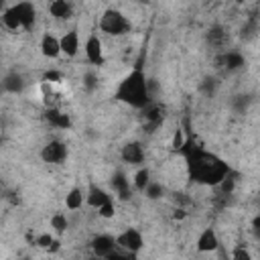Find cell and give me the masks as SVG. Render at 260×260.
Returning a JSON list of instances; mask_svg holds the SVG:
<instances>
[{"label": "cell", "instance_id": "40", "mask_svg": "<svg viewBox=\"0 0 260 260\" xmlns=\"http://www.w3.org/2000/svg\"><path fill=\"white\" fill-rule=\"evenodd\" d=\"M130 260H136V258H134V256H130Z\"/></svg>", "mask_w": 260, "mask_h": 260}, {"label": "cell", "instance_id": "35", "mask_svg": "<svg viewBox=\"0 0 260 260\" xmlns=\"http://www.w3.org/2000/svg\"><path fill=\"white\" fill-rule=\"evenodd\" d=\"M252 232H254V236L260 240V215H256V217L252 219Z\"/></svg>", "mask_w": 260, "mask_h": 260}, {"label": "cell", "instance_id": "19", "mask_svg": "<svg viewBox=\"0 0 260 260\" xmlns=\"http://www.w3.org/2000/svg\"><path fill=\"white\" fill-rule=\"evenodd\" d=\"M2 87L10 93H20L24 89V77L16 71H10L8 75H4V81H2Z\"/></svg>", "mask_w": 260, "mask_h": 260}, {"label": "cell", "instance_id": "30", "mask_svg": "<svg viewBox=\"0 0 260 260\" xmlns=\"http://www.w3.org/2000/svg\"><path fill=\"white\" fill-rule=\"evenodd\" d=\"M98 213H100L102 217H114V213H116V211H114V201L110 199L108 203H104V205L98 209Z\"/></svg>", "mask_w": 260, "mask_h": 260}, {"label": "cell", "instance_id": "12", "mask_svg": "<svg viewBox=\"0 0 260 260\" xmlns=\"http://www.w3.org/2000/svg\"><path fill=\"white\" fill-rule=\"evenodd\" d=\"M112 187H114V191L118 193V197H120L122 201H128V199L132 197V193H130V181H128V177H126L122 171H116V173H114V177H112Z\"/></svg>", "mask_w": 260, "mask_h": 260}, {"label": "cell", "instance_id": "33", "mask_svg": "<svg viewBox=\"0 0 260 260\" xmlns=\"http://www.w3.org/2000/svg\"><path fill=\"white\" fill-rule=\"evenodd\" d=\"M248 102H250V98H248V95H236V100H234V104H236V108H238L240 112L248 106Z\"/></svg>", "mask_w": 260, "mask_h": 260}, {"label": "cell", "instance_id": "3", "mask_svg": "<svg viewBox=\"0 0 260 260\" xmlns=\"http://www.w3.org/2000/svg\"><path fill=\"white\" fill-rule=\"evenodd\" d=\"M100 28L108 35H124L130 30V22L128 18L120 12V10H114V8H108L104 14H102V20H100Z\"/></svg>", "mask_w": 260, "mask_h": 260}, {"label": "cell", "instance_id": "6", "mask_svg": "<svg viewBox=\"0 0 260 260\" xmlns=\"http://www.w3.org/2000/svg\"><path fill=\"white\" fill-rule=\"evenodd\" d=\"M41 158H43L45 162L59 165V162H63V160L67 158V146H65L63 142H59V140H51V142H47V144L43 146Z\"/></svg>", "mask_w": 260, "mask_h": 260}, {"label": "cell", "instance_id": "36", "mask_svg": "<svg viewBox=\"0 0 260 260\" xmlns=\"http://www.w3.org/2000/svg\"><path fill=\"white\" fill-rule=\"evenodd\" d=\"M104 260H130V256H124V254H120V252L114 250V252H112L110 256H106Z\"/></svg>", "mask_w": 260, "mask_h": 260}, {"label": "cell", "instance_id": "1", "mask_svg": "<svg viewBox=\"0 0 260 260\" xmlns=\"http://www.w3.org/2000/svg\"><path fill=\"white\" fill-rule=\"evenodd\" d=\"M179 154L185 156L187 169H189V177L193 181H197V183H203V185H219L230 175L228 162H223L221 158H217L211 152H205L193 140H187Z\"/></svg>", "mask_w": 260, "mask_h": 260}, {"label": "cell", "instance_id": "23", "mask_svg": "<svg viewBox=\"0 0 260 260\" xmlns=\"http://www.w3.org/2000/svg\"><path fill=\"white\" fill-rule=\"evenodd\" d=\"M148 183H150V171H148V169H140V171L134 175V187H136L138 191H144V189L148 187Z\"/></svg>", "mask_w": 260, "mask_h": 260}, {"label": "cell", "instance_id": "11", "mask_svg": "<svg viewBox=\"0 0 260 260\" xmlns=\"http://www.w3.org/2000/svg\"><path fill=\"white\" fill-rule=\"evenodd\" d=\"M14 10H16V14H18V18H20L22 28H24V30L32 28L35 18H37V10H35V6H32L30 2H18V4H14Z\"/></svg>", "mask_w": 260, "mask_h": 260}, {"label": "cell", "instance_id": "20", "mask_svg": "<svg viewBox=\"0 0 260 260\" xmlns=\"http://www.w3.org/2000/svg\"><path fill=\"white\" fill-rule=\"evenodd\" d=\"M225 41H228V35H225V30H223L221 24H213V26L207 30V43H209L211 47L219 49V47L225 45Z\"/></svg>", "mask_w": 260, "mask_h": 260}, {"label": "cell", "instance_id": "21", "mask_svg": "<svg viewBox=\"0 0 260 260\" xmlns=\"http://www.w3.org/2000/svg\"><path fill=\"white\" fill-rule=\"evenodd\" d=\"M2 24H4L8 30H18V28H22L20 18H18L14 6H10V8H6V10L2 12Z\"/></svg>", "mask_w": 260, "mask_h": 260}, {"label": "cell", "instance_id": "14", "mask_svg": "<svg viewBox=\"0 0 260 260\" xmlns=\"http://www.w3.org/2000/svg\"><path fill=\"white\" fill-rule=\"evenodd\" d=\"M110 201V195L102 189V187H98V185H89V191H87V195H85V203L89 205V207H95V209H100L104 203H108Z\"/></svg>", "mask_w": 260, "mask_h": 260}, {"label": "cell", "instance_id": "9", "mask_svg": "<svg viewBox=\"0 0 260 260\" xmlns=\"http://www.w3.org/2000/svg\"><path fill=\"white\" fill-rule=\"evenodd\" d=\"M122 160L128 162V165H140L144 160V148L140 142H128L122 146V152H120Z\"/></svg>", "mask_w": 260, "mask_h": 260}, {"label": "cell", "instance_id": "15", "mask_svg": "<svg viewBox=\"0 0 260 260\" xmlns=\"http://www.w3.org/2000/svg\"><path fill=\"white\" fill-rule=\"evenodd\" d=\"M41 53L45 57H51V59L59 57L61 55V41L57 37H53V35H45L41 39Z\"/></svg>", "mask_w": 260, "mask_h": 260}, {"label": "cell", "instance_id": "2", "mask_svg": "<svg viewBox=\"0 0 260 260\" xmlns=\"http://www.w3.org/2000/svg\"><path fill=\"white\" fill-rule=\"evenodd\" d=\"M116 100L132 106V108H146L150 104V98H148V81H146V75L142 73L140 67H136L134 71H130L118 85L116 89Z\"/></svg>", "mask_w": 260, "mask_h": 260}, {"label": "cell", "instance_id": "28", "mask_svg": "<svg viewBox=\"0 0 260 260\" xmlns=\"http://www.w3.org/2000/svg\"><path fill=\"white\" fill-rule=\"evenodd\" d=\"M217 187L221 189V193H223V195H232V193H234V187H236V179L232 177V173H230V175H228V177H225Z\"/></svg>", "mask_w": 260, "mask_h": 260}, {"label": "cell", "instance_id": "25", "mask_svg": "<svg viewBox=\"0 0 260 260\" xmlns=\"http://www.w3.org/2000/svg\"><path fill=\"white\" fill-rule=\"evenodd\" d=\"M256 30H258V18L252 16V18H248V22L242 26V39H252V37L256 35Z\"/></svg>", "mask_w": 260, "mask_h": 260}, {"label": "cell", "instance_id": "16", "mask_svg": "<svg viewBox=\"0 0 260 260\" xmlns=\"http://www.w3.org/2000/svg\"><path fill=\"white\" fill-rule=\"evenodd\" d=\"M49 12H51V16H55L59 20H67L73 12V4L67 0H55L49 4Z\"/></svg>", "mask_w": 260, "mask_h": 260}, {"label": "cell", "instance_id": "18", "mask_svg": "<svg viewBox=\"0 0 260 260\" xmlns=\"http://www.w3.org/2000/svg\"><path fill=\"white\" fill-rule=\"evenodd\" d=\"M219 63H221L228 71H236V69H242V67L246 65V59H244L238 51H228V53L221 55Z\"/></svg>", "mask_w": 260, "mask_h": 260}, {"label": "cell", "instance_id": "13", "mask_svg": "<svg viewBox=\"0 0 260 260\" xmlns=\"http://www.w3.org/2000/svg\"><path fill=\"white\" fill-rule=\"evenodd\" d=\"M59 41H61V53H65L67 57H75V55H77V49H79V37H77V30H75V28L67 30Z\"/></svg>", "mask_w": 260, "mask_h": 260}, {"label": "cell", "instance_id": "37", "mask_svg": "<svg viewBox=\"0 0 260 260\" xmlns=\"http://www.w3.org/2000/svg\"><path fill=\"white\" fill-rule=\"evenodd\" d=\"M45 79H47V81H59V79H61V73H57V71H47V73H45Z\"/></svg>", "mask_w": 260, "mask_h": 260}, {"label": "cell", "instance_id": "8", "mask_svg": "<svg viewBox=\"0 0 260 260\" xmlns=\"http://www.w3.org/2000/svg\"><path fill=\"white\" fill-rule=\"evenodd\" d=\"M85 55L87 61L93 65H104V51H102V41L98 39V35H89L87 43H85Z\"/></svg>", "mask_w": 260, "mask_h": 260}, {"label": "cell", "instance_id": "5", "mask_svg": "<svg viewBox=\"0 0 260 260\" xmlns=\"http://www.w3.org/2000/svg\"><path fill=\"white\" fill-rule=\"evenodd\" d=\"M116 244H118L122 250H126L128 254H136V252L142 248L144 240H142V234H140L138 230L130 228V230L122 232V234L116 238Z\"/></svg>", "mask_w": 260, "mask_h": 260}, {"label": "cell", "instance_id": "27", "mask_svg": "<svg viewBox=\"0 0 260 260\" xmlns=\"http://www.w3.org/2000/svg\"><path fill=\"white\" fill-rule=\"evenodd\" d=\"M185 142H187V138H185L183 130H181V128H177V130H175V134H173V142H171L173 150H175V152H181V148L185 146Z\"/></svg>", "mask_w": 260, "mask_h": 260}, {"label": "cell", "instance_id": "39", "mask_svg": "<svg viewBox=\"0 0 260 260\" xmlns=\"http://www.w3.org/2000/svg\"><path fill=\"white\" fill-rule=\"evenodd\" d=\"M59 248H61V242H59V240H55V242H53V244H51L47 250H49V252H57Z\"/></svg>", "mask_w": 260, "mask_h": 260}, {"label": "cell", "instance_id": "38", "mask_svg": "<svg viewBox=\"0 0 260 260\" xmlns=\"http://www.w3.org/2000/svg\"><path fill=\"white\" fill-rule=\"evenodd\" d=\"M185 215H187V211H185L183 207H177V209L173 211V217H175V219H183Z\"/></svg>", "mask_w": 260, "mask_h": 260}, {"label": "cell", "instance_id": "10", "mask_svg": "<svg viewBox=\"0 0 260 260\" xmlns=\"http://www.w3.org/2000/svg\"><path fill=\"white\" fill-rule=\"evenodd\" d=\"M219 248V240L213 228H205L197 238V250L199 252H215Z\"/></svg>", "mask_w": 260, "mask_h": 260}, {"label": "cell", "instance_id": "17", "mask_svg": "<svg viewBox=\"0 0 260 260\" xmlns=\"http://www.w3.org/2000/svg\"><path fill=\"white\" fill-rule=\"evenodd\" d=\"M45 118H47V122H49L51 126H55V128H63V130L71 128L69 116L63 114V112H59V110H55V108H49V110L45 112Z\"/></svg>", "mask_w": 260, "mask_h": 260}, {"label": "cell", "instance_id": "4", "mask_svg": "<svg viewBox=\"0 0 260 260\" xmlns=\"http://www.w3.org/2000/svg\"><path fill=\"white\" fill-rule=\"evenodd\" d=\"M142 118H144V132L152 134L165 120V108L150 102L146 108H142Z\"/></svg>", "mask_w": 260, "mask_h": 260}, {"label": "cell", "instance_id": "24", "mask_svg": "<svg viewBox=\"0 0 260 260\" xmlns=\"http://www.w3.org/2000/svg\"><path fill=\"white\" fill-rule=\"evenodd\" d=\"M144 193H146L148 199H160L165 195V187L160 183H156V181H150L148 187L144 189Z\"/></svg>", "mask_w": 260, "mask_h": 260}, {"label": "cell", "instance_id": "34", "mask_svg": "<svg viewBox=\"0 0 260 260\" xmlns=\"http://www.w3.org/2000/svg\"><path fill=\"white\" fill-rule=\"evenodd\" d=\"M201 89H203V91H207V93H213V91H215V79H209V77H207V79L203 81Z\"/></svg>", "mask_w": 260, "mask_h": 260}, {"label": "cell", "instance_id": "7", "mask_svg": "<svg viewBox=\"0 0 260 260\" xmlns=\"http://www.w3.org/2000/svg\"><path fill=\"white\" fill-rule=\"evenodd\" d=\"M116 240L112 236H106V234H100L91 240V252L98 256V258H106L110 256L114 250H116Z\"/></svg>", "mask_w": 260, "mask_h": 260}, {"label": "cell", "instance_id": "32", "mask_svg": "<svg viewBox=\"0 0 260 260\" xmlns=\"http://www.w3.org/2000/svg\"><path fill=\"white\" fill-rule=\"evenodd\" d=\"M53 242H55V240H53V236H51V234H41V236L35 240V244H37V246H41V248H49Z\"/></svg>", "mask_w": 260, "mask_h": 260}, {"label": "cell", "instance_id": "41", "mask_svg": "<svg viewBox=\"0 0 260 260\" xmlns=\"http://www.w3.org/2000/svg\"><path fill=\"white\" fill-rule=\"evenodd\" d=\"M22 260H28V258H22Z\"/></svg>", "mask_w": 260, "mask_h": 260}, {"label": "cell", "instance_id": "26", "mask_svg": "<svg viewBox=\"0 0 260 260\" xmlns=\"http://www.w3.org/2000/svg\"><path fill=\"white\" fill-rule=\"evenodd\" d=\"M51 228H53L57 234H63V232L67 230V217H65V213H55V215L51 217Z\"/></svg>", "mask_w": 260, "mask_h": 260}, {"label": "cell", "instance_id": "31", "mask_svg": "<svg viewBox=\"0 0 260 260\" xmlns=\"http://www.w3.org/2000/svg\"><path fill=\"white\" fill-rule=\"evenodd\" d=\"M232 260H252V256H250V252L244 246H238L234 250V254H232Z\"/></svg>", "mask_w": 260, "mask_h": 260}, {"label": "cell", "instance_id": "22", "mask_svg": "<svg viewBox=\"0 0 260 260\" xmlns=\"http://www.w3.org/2000/svg\"><path fill=\"white\" fill-rule=\"evenodd\" d=\"M83 201H85V195H83L81 189H77V187H73V189L65 195V207H67V209H79Z\"/></svg>", "mask_w": 260, "mask_h": 260}, {"label": "cell", "instance_id": "29", "mask_svg": "<svg viewBox=\"0 0 260 260\" xmlns=\"http://www.w3.org/2000/svg\"><path fill=\"white\" fill-rule=\"evenodd\" d=\"M98 75L93 73V71H87L85 75H83V87L87 89V91H93L95 87H98Z\"/></svg>", "mask_w": 260, "mask_h": 260}]
</instances>
